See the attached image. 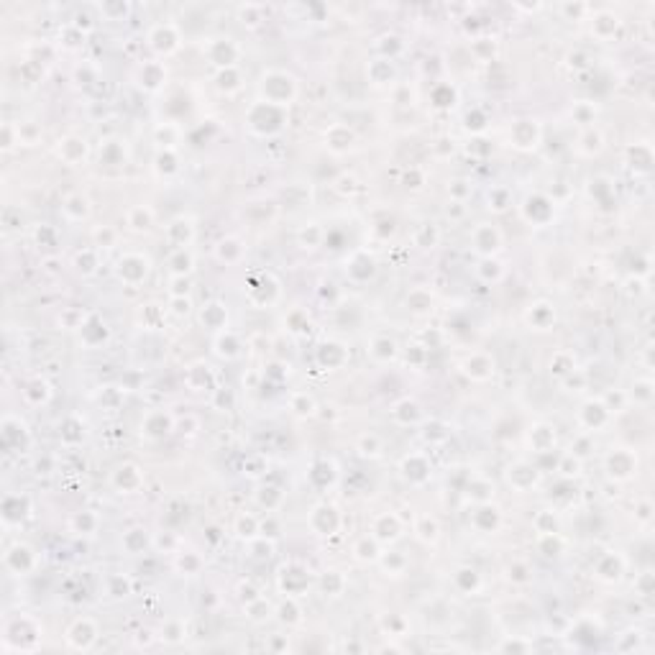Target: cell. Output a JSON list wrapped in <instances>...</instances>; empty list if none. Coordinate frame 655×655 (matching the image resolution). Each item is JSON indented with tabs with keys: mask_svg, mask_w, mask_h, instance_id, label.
<instances>
[{
	"mask_svg": "<svg viewBox=\"0 0 655 655\" xmlns=\"http://www.w3.org/2000/svg\"><path fill=\"white\" fill-rule=\"evenodd\" d=\"M62 213L69 218V220H85L90 216V200L82 195H69L62 205Z\"/></svg>",
	"mask_w": 655,
	"mask_h": 655,
	"instance_id": "277c9868",
	"label": "cell"
},
{
	"mask_svg": "<svg viewBox=\"0 0 655 655\" xmlns=\"http://www.w3.org/2000/svg\"><path fill=\"white\" fill-rule=\"evenodd\" d=\"M162 637H164L166 643H179L182 640V630L179 627H166V630H162Z\"/></svg>",
	"mask_w": 655,
	"mask_h": 655,
	"instance_id": "52a82bcc",
	"label": "cell"
},
{
	"mask_svg": "<svg viewBox=\"0 0 655 655\" xmlns=\"http://www.w3.org/2000/svg\"><path fill=\"white\" fill-rule=\"evenodd\" d=\"M57 151L67 164H77V162H82L85 154H88V144H85V138H79V136H64L59 141Z\"/></svg>",
	"mask_w": 655,
	"mask_h": 655,
	"instance_id": "3957f363",
	"label": "cell"
},
{
	"mask_svg": "<svg viewBox=\"0 0 655 655\" xmlns=\"http://www.w3.org/2000/svg\"><path fill=\"white\" fill-rule=\"evenodd\" d=\"M3 563H5V568H8L13 576H26L29 571H34V568H36V553H34L29 545L16 543L13 548H8V550H5Z\"/></svg>",
	"mask_w": 655,
	"mask_h": 655,
	"instance_id": "6da1fadb",
	"label": "cell"
},
{
	"mask_svg": "<svg viewBox=\"0 0 655 655\" xmlns=\"http://www.w3.org/2000/svg\"><path fill=\"white\" fill-rule=\"evenodd\" d=\"M172 269H175V274L185 277V272H190V269H192V256L187 254L185 248H179V251L172 256Z\"/></svg>",
	"mask_w": 655,
	"mask_h": 655,
	"instance_id": "5b68a950",
	"label": "cell"
},
{
	"mask_svg": "<svg viewBox=\"0 0 655 655\" xmlns=\"http://www.w3.org/2000/svg\"><path fill=\"white\" fill-rule=\"evenodd\" d=\"M422 522H425V528L418 525V535H420L425 543H435V540H438V525H435V519L422 517Z\"/></svg>",
	"mask_w": 655,
	"mask_h": 655,
	"instance_id": "8992f818",
	"label": "cell"
},
{
	"mask_svg": "<svg viewBox=\"0 0 655 655\" xmlns=\"http://www.w3.org/2000/svg\"><path fill=\"white\" fill-rule=\"evenodd\" d=\"M98 640V625L92 619H77L67 630V645L72 650H90Z\"/></svg>",
	"mask_w": 655,
	"mask_h": 655,
	"instance_id": "7a4b0ae2",
	"label": "cell"
}]
</instances>
